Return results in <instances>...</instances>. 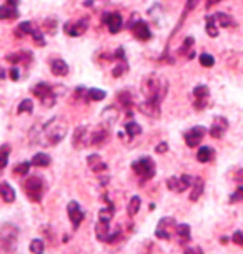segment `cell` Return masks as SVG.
Segmentation results:
<instances>
[{"label":"cell","mask_w":243,"mask_h":254,"mask_svg":"<svg viewBox=\"0 0 243 254\" xmlns=\"http://www.w3.org/2000/svg\"><path fill=\"white\" fill-rule=\"evenodd\" d=\"M10 78L13 81H17L18 78H20V73H18V68H15V66H12L10 68Z\"/></svg>","instance_id":"cell-51"},{"label":"cell","mask_w":243,"mask_h":254,"mask_svg":"<svg viewBox=\"0 0 243 254\" xmlns=\"http://www.w3.org/2000/svg\"><path fill=\"white\" fill-rule=\"evenodd\" d=\"M197 3H198V0H187V8H185V12H183V17L192 12L193 8L197 7Z\"/></svg>","instance_id":"cell-48"},{"label":"cell","mask_w":243,"mask_h":254,"mask_svg":"<svg viewBox=\"0 0 243 254\" xmlns=\"http://www.w3.org/2000/svg\"><path fill=\"white\" fill-rule=\"evenodd\" d=\"M193 180H195V176H190V175H182L180 178H177V176H171V178L166 180V186H168L170 191L183 193L185 190L192 188Z\"/></svg>","instance_id":"cell-9"},{"label":"cell","mask_w":243,"mask_h":254,"mask_svg":"<svg viewBox=\"0 0 243 254\" xmlns=\"http://www.w3.org/2000/svg\"><path fill=\"white\" fill-rule=\"evenodd\" d=\"M32 110H33V102L30 98H25V100H22V102L18 103L17 113H32Z\"/></svg>","instance_id":"cell-39"},{"label":"cell","mask_w":243,"mask_h":254,"mask_svg":"<svg viewBox=\"0 0 243 254\" xmlns=\"http://www.w3.org/2000/svg\"><path fill=\"white\" fill-rule=\"evenodd\" d=\"M0 17H2V20H15V18H18V10L3 3L2 8H0Z\"/></svg>","instance_id":"cell-31"},{"label":"cell","mask_w":243,"mask_h":254,"mask_svg":"<svg viewBox=\"0 0 243 254\" xmlns=\"http://www.w3.org/2000/svg\"><path fill=\"white\" fill-rule=\"evenodd\" d=\"M155 151H157V153H165V151H168V145H166L165 141H162L160 145H157Z\"/></svg>","instance_id":"cell-49"},{"label":"cell","mask_w":243,"mask_h":254,"mask_svg":"<svg viewBox=\"0 0 243 254\" xmlns=\"http://www.w3.org/2000/svg\"><path fill=\"white\" fill-rule=\"evenodd\" d=\"M87 145H90V135H88V128L82 125L77 130L74 131V138H72V146L75 150H82Z\"/></svg>","instance_id":"cell-14"},{"label":"cell","mask_w":243,"mask_h":254,"mask_svg":"<svg viewBox=\"0 0 243 254\" xmlns=\"http://www.w3.org/2000/svg\"><path fill=\"white\" fill-rule=\"evenodd\" d=\"M233 180H237V181H243V170H238L237 173H235V178Z\"/></svg>","instance_id":"cell-54"},{"label":"cell","mask_w":243,"mask_h":254,"mask_svg":"<svg viewBox=\"0 0 243 254\" xmlns=\"http://www.w3.org/2000/svg\"><path fill=\"white\" fill-rule=\"evenodd\" d=\"M140 204H142V199L140 196H132L130 201H128V206H127V214L130 218H133L135 214L138 213V209H140Z\"/></svg>","instance_id":"cell-33"},{"label":"cell","mask_w":243,"mask_h":254,"mask_svg":"<svg viewBox=\"0 0 243 254\" xmlns=\"http://www.w3.org/2000/svg\"><path fill=\"white\" fill-rule=\"evenodd\" d=\"M88 23H90L88 17H82V18H79V20H75V22H67L64 25V32L69 37H80V35H83V33L87 32Z\"/></svg>","instance_id":"cell-10"},{"label":"cell","mask_w":243,"mask_h":254,"mask_svg":"<svg viewBox=\"0 0 243 254\" xmlns=\"http://www.w3.org/2000/svg\"><path fill=\"white\" fill-rule=\"evenodd\" d=\"M32 93L35 95V97L42 102V105L47 108L54 107V105L57 103V95L54 92V87H52L50 83H45V81L37 83L35 87L32 88Z\"/></svg>","instance_id":"cell-6"},{"label":"cell","mask_w":243,"mask_h":254,"mask_svg":"<svg viewBox=\"0 0 243 254\" xmlns=\"http://www.w3.org/2000/svg\"><path fill=\"white\" fill-rule=\"evenodd\" d=\"M30 166H32V161H22V163H18L15 168H13V173L20 175V176H27Z\"/></svg>","instance_id":"cell-40"},{"label":"cell","mask_w":243,"mask_h":254,"mask_svg":"<svg viewBox=\"0 0 243 254\" xmlns=\"http://www.w3.org/2000/svg\"><path fill=\"white\" fill-rule=\"evenodd\" d=\"M205 135H207V130H205L203 127H193V128H190L187 133H185L183 138H185V143H187V146L197 148L200 145V141L203 140Z\"/></svg>","instance_id":"cell-13"},{"label":"cell","mask_w":243,"mask_h":254,"mask_svg":"<svg viewBox=\"0 0 243 254\" xmlns=\"http://www.w3.org/2000/svg\"><path fill=\"white\" fill-rule=\"evenodd\" d=\"M142 135V127L138 125L137 122H128L125 125V130H123L122 133H118V138H122L123 141L127 140V138H137Z\"/></svg>","instance_id":"cell-18"},{"label":"cell","mask_w":243,"mask_h":254,"mask_svg":"<svg viewBox=\"0 0 243 254\" xmlns=\"http://www.w3.org/2000/svg\"><path fill=\"white\" fill-rule=\"evenodd\" d=\"M175 239L178 241V244H185L190 243V239H192V233H190V224L187 223H182V224H177V231H175Z\"/></svg>","instance_id":"cell-20"},{"label":"cell","mask_w":243,"mask_h":254,"mask_svg":"<svg viewBox=\"0 0 243 254\" xmlns=\"http://www.w3.org/2000/svg\"><path fill=\"white\" fill-rule=\"evenodd\" d=\"M183 254H205V253H203V249H200V248H187V251Z\"/></svg>","instance_id":"cell-50"},{"label":"cell","mask_w":243,"mask_h":254,"mask_svg":"<svg viewBox=\"0 0 243 254\" xmlns=\"http://www.w3.org/2000/svg\"><path fill=\"white\" fill-rule=\"evenodd\" d=\"M128 28L132 30L133 37L138 38L140 42H147L152 38V32L149 25H147L145 20H142V18H138V15H132V20L128 23Z\"/></svg>","instance_id":"cell-8"},{"label":"cell","mask_w":243,"mask_h":254,"mask_svg":"<svg viewBox=\"0 0 243 254\" xmlns=\"http://www.w3.org/2000/svg\"><path fill=\"white\" fill-rule=\"evenodd\" d=\"M213 156H215V150H212L210 146H202L197 153V160L200 163H208Z\"/></svg>","instance_id":"cell-29"},{"label":"cell","mask_w":243,"mask_h":254,"mask_svg":"<svg viewBox=\"0 0 243 254\" xmlns=\"http://www.w3.org/2000/svg\"><path fill=\"white\" fill-rule=\"evenodd\" d=\"M67 130H69V125L65 120L62 117H54L44 125H35L28 136H30L32 145L55 146L65 138Z\"/></svg>","instance_id":"cell-1"},{"label":"cell","mask_w":243,"mask_h":254,"mask_svg":"<svg viewBox=\"0 0 243 254\" xmlns=\"http://www.w3.org/2000/svg\"><path fill=\"white\" fill-rule=\"evenodd\" d=\"M8 153H10V146L7 145H2V156H3V160H2V170L8 165Z\"/></svg>","instance_id":"cell-45"},{"label":"cell","mask_w":243,"mask_h":254,"mask_svg":"<svg viewBox=\"0 0 243 254\" xmlns=\"http://www.w3.org/2000/svg\"><path fill=\"white\" fill-rule=\"evenodd\" d=\"M67 213H69V218H70V223H72V228L74 229H79V226L82 224L83 218H85V213L83 209L80 208V204L77 201H70L67 204Z\"/></svg>","instance_id":"cell-12"},{"label":"cell","mask_w":243,"mask_h":254,"mask_svg":"<svg viewBox=\"0 0 243 254\" xmlns=\"http://www.w3.org/2000/svg\"><path fill=\"white\" fill-rule=\"evenodd\" d=\"M18 3H20V0H5V5L13 7V8H17Z\"/></svg>","instance_id":"cell-52"},{"label":"cell","mask_w":243,"mask_h":254,"mask_svg":"<svg viewBox=\"0 0 243 254\" xmlns=\"http://www.w3.org/2000/svg\"><path fill=\"white\" fill-rule=\"evenodd\" d=\"M113 213H115V206H113L112 203H108L107 208H102L98 211V219H100V221L110 223L112 218H113Z\"/></svg>","instance_id":"cell-32"},{"label":"cell","mask_w":243,"mask_h":254,"mask_svg":"<svg viewBox=\"0 0 243 254\" xmlns=\"http://www.w3.org/2000/svg\"><path fill=\"white\" fill-rule=\"evenodd\" d=\"M55 28H57V20H55V18H47V20L44 22V30L47 33H52V35H54Z\"/></svg>","instance_id":"cell-43"},{"label":"cell","mask_w":243,"mask_h":254,"mask_svg":"<svg viewBox=\"0 0 243 254\" xmlns=\"http://www.w3.org/2000/svg\"><path fill=\"white\" fill-rule=\"evenodd\" d=\"M203 188H205V183L200 176H195L193 180V185H192V193H190V199L192 201H197L200 199V196L203 193Z\"/></svg>","instance_id":"cell-26"},{"label":"cell","mask_w":243,"mask_h":254,"mask_svg":"<svg viewBox=\"0 0 243 254\" xmlns=\"http://www.w3.org/2000/svg\"><path fill=\"white\" fill-rule=\"evenodd\" d=\"M227 128H228V120L223 117H215L212 122V127H210V136L218 140V138H222L225 135Z\"/></svg>","instance_id":"cell-17"},{"label":"cell","mask_w":243,"mask_h":254,"mask_svg":"<svg viewBox=\"0 0 243 254\" xmlns=\"http://www.w3.org/2000/svg\"><path fill=\"white\" fill-rule=\"evenodd\" d=\"M117 98H118V102H120V107L127 110V115H132V113H130L132 105H133L132 95L128 93V92H120V93L117 95Z\"/></svg>","instance_id":"cell-28"},{"label":"cell","mask_w":243,"mask_h":254,"mask_svg":"<svg viewBox=\"0 0 243 254\" xmlns=\"http://www.w3.org/2000/svg\"><path fill=\"white\" fill-rule=\"evenodd\" d=\"M32 38H33V42H35L37 45L45 47V38H44V33H42L40 30H33V32H32Z\"/></svg>","instance_id":"cell-44"},{"label":"cell","mask_w":243,"mask_h":254,"mask_svg":"<svg viewBox=\"0 0 243 254\" xmlns=\"http://www.w3.org/2000/svg\"><path fill=\"white\" fill-rule=\"evenodd\" d=\"M103 22L107 23L108 32L113 33V35L120 32V28H122V25H123V18H122V15H120L118 12L105 13V15H103Z\"/></svg>","instance_id":"cell-16"},{"label":"cell","mask_w":243,"mask_h":254,"mask_svg":"<svg viewBox=\"0 0 243 254\" xmlns=\"http://www.w3.org/2000/svg\"><path fill=\"white\" fill-rule=\"evenodd\" d=\"M205 18H207V33L210 37H218V23L215 15H208Z\"/></svg>","instance_id":"cell-36"},{"label":"cell","mask_w":243,"mask_h":254,"mask_svg":"<svg viewBox=\"0 0 243 254\" xmlns=\"http://www.w3.org/2000/svg\"><path fill=\"white\" fill-rule=\"evenodd\" d=\"M23 191H25V196L33 203H40L42 198H44L45 193V181L42 176H28V178L23 181Z\"/></svg>","instance_id":"cell-3"},{"label":"cell","mask_w":243,"mask_h":254,"mask_svg":"<svg viewBox=\"0 0 243 254\" xmlns=\"http://www.w3.org/2000/svg\"><path fill=\"white\" fill-rule=\"evenodd\" d=\"M108 140V125H100L90 133V146H100Z\"/></svg>","instance_id":"cell-15"},{"label":"cell","mask_w":243,"mask_h":254,"mask_svg":"<svg viewBox=\"0 0 243 254\" xmlns=\"http://www.w3.org/2000/svg\"><path fill=\"white\" fill-rule=\"evenodd\" d=\"M215 18H217L218 27H223V28L237 27L235 18H233L232 15H228V13H225V12H217V13H215Z\"/></svg>","instance_id":"cell-24"},{"label":"cell","mask_w":243,"mask_h":254,"mask_svg":"<svg viewBox=\"0 0 243 254\" xmlns=\"http://www.w3.org/2000/svg\"><path fill=\"white\" fill-rule=\"evenodd\" d=\"M50 68H52V73L57 75V76H65L69 73V66L62 59H54L50 62Z\"/></svg>","instance_id":"cell-23"},{"label":"cell","mask_w":243,"mask_h":254,"mask_svg":"<svg viewBox=\"0 0 243 254\" xmlns=\"http://www.w3.org/2000/svg\"><path fill=\"white\" fill-rule=\"evenodd\" d=\"M193 98H195V103L193 107L195 110H205L208 105V98H210V90H208L207 85H197L193 88Z\"/></svg>","instance_id":"cell-11"},{"label":"cell","mask_w":243,"mask_h":254,"mask_svg":"<svg viewBox=\"0 0 243 254\" xmlns=\"http://www.w3.org/2000/svg\"><path fill=\"white\" fill-rule=\"evenodd\" d=\"M18 234H20V229H18L15 224H12V223L2 224V228H0V244H2L3 251L7 253L15 248Z\"/></svg>","instance_id":"cell-5"},{"label":"cell","mask_w":243,"mask_h":254,"mask_svg":"<svg viewBox=\"0 0 243 254\" xmlns=\"http://www.w3.org/2000/svg\"><path fill=\"white\" fill-rule=\"evenodd\" d=\"M166 92H168V81L162 75L152 73L142 80V93H144L147 102L162 105L163 98L166 97Z\"/></svg>","instance_id":"cell-2"},{"label":"cell","mask_w":243,"mask_h":254,"mask_svg":"<svg viewBox=\"0 0 243 254\" xmlns=\"http://www.w3.org/2000/svg\"><path fill=\"white\" fill-rule=\"evenodd\" d=\"M132 170L135 171L138 178H142V183H144L155 176V161L150 156H142L132 163Z\"/></svg>","instance_id":"cell-4"},{"label":"cell","mask_w":243,"mask_h":254,"mask_svg":"<svg viewBox=\"0 0 243 254\" xmlns=\"http://www.w3.org/2000/svg\"><path fill=\"white\" fill-rule=\"evenodd\" d=\"M200 65L202 66H213L215 65V59H213V57L210 55V54H202L200 55Z\"/></svg>","instance_id":"cell-42"},{"label":"cell","mask_w":243,"mask_h":254,"mask_svg":"<svg viewBox=\"0 0 243 254\" xmlns=\"http://www.w3.org/2000/svg\"><path fill=\"white\" fill-rule=\"evenodd\" d=\"M50 163H52V158L47 155V153H44V151L37 153V155H33V158H32V165L33 166H39V168L49 166Z\"/></svg>","instance_id":"cell-27"},{"label":"cell","mask_w":243,"mask_h":254,"mask_svg":"<svg viewBox=\"0 0 243 254\" xmlns=\"http://www.w3.org/2000/svg\"><path fill=\"white\" fill-rule=\"evenodd\" d=\"M232 241L243 248V231H235V234L232 236Z\"/></svg>","instance_id":"cell-47"},{"label":"cell","mask_w":243,"mask_h":254,"mask_svg":"<svg viewBox=\"0 0 243 254\" xmlns=\"http://www.w3.org/2000/svg\"><path fill=\"white\" fill-rule=\"evenodd\" d=\"M0 194H2L3 203H13L15 201V191L7 181H2V185H0Z\"/></svg>","instance_id":"cell-25"},{"label":"cell","mask_w":243,"mask_h":254,"mask_svg":"<svg viewBox=\"0 0 243 254\" xmlns=\"http://www.w3.org/2000/svg\"><path fill=\"white\" fill-rule=\"evenodd\" d=\"M220 2H222V0H207V5H205V7L212 8L213 5H217V3H220Z\"/></svg>","instance_id":"cell-53"},{"label":"cell","mask_w":243,"mask_h":254,"mask_svg":"<svg viewBox=\"0 0 243 254\" xmlns=\"http://www.w3.org/2000/svg\"><path fill=\"white\" fill-rule=\"evenodd\" d=\"M118 117H120V113L117 112V108L113 107V105H110V107H107L105 110H103V113H102V118L103 120H107V125H112V123H115Z\"/></svg>","instance_id":"cell-30"},{"label":"cell","mask_w":243,"mask_h":254,"mask_svg":"<svg viewBox=\"0 0 243 254\" xmlns=\"http://www.w3.org/2000/svg\"><path fill=\"white\" fill-rule=\"evenodd\" d=\"M87 163H88V168L93 171V173H102V171L107 170V163L102 160V156H100L98 153L88 155L87 156Z\"/></svg>","instance_id":"cell-19"},{"label":"cell","mask_w":243,"mask_h":254,"mask_svg":"<svg viewBox=\"0 0 243 254\" xmlns=\"http://www.w3.org/2000/svg\"><path fill=\"white\" fill-rule=\"evenodd\" d=\"M103 98H105V92H103V90L92 88L85 92V100H87V102H102Z\"/></svg>","instance_id":"cell-34"},{"label":"cell","mask_w":243,"mask_h":254,"mask_svg":"<svg viewBox=\"0 0 243 254\" xmlns=\"http://www.w3.org/2000/svg\"><path fill=\"white\" fill-rule=\"evenodd\" d=\"M175 231H177V221H175V218L165 216L157 224L155 236L159 239H163V241H168V239L175 236Z\"/></svg>","instance_id":"cell-7"},{"label":"cell","mask_w":243,"mask_h":254,"mask_svg":"<svg viewBox=\"0 0 243 254\" xmlns=\"http://www.w3.org/2000/svg\"><path fill=\"white\" fill-rule=\"evenodd\" d=\"M95 234H97V239H100V241L107 243L108 238H110V223H105V221H100L95 224Z\"/></svg>","instance_id":"cell-21"},{"label":"cell","mask_w":243,"mask_h":254,"mask_svg":"<svg viewBox=\"0 0 243 254\" xmlns=\"http://www.w3.org/2000/svg\"><path fill=\"white\" fill-rule=\"evenodd\" d=\"M140 112L147 115V117H150V118H159L160 117V105H157V103H152V102H145L144 103H140Z\"/></svg>","instance_id":"cell-22"},{"label":"cell","mask_w":243,"mask_h":254,"mask_svg":"<svg viewBox=\"0 0 243 254\" xmlns=\"http://www.w3.org/2000/svg\"><path fill=\"white\" fill-rule=\"evenodd\" d=\"M193 37H187L183 40V44H182V47H180V50H178V54L180 55H188L190 59L193 57V52H192V49H193Z\"/></svg>","instance_id":"cell-35"},{"label":"cell","mask_w":243,"mask_h":254,"mask_svg":"<svg viewBox=\"0 0 243 254\" xmlns=\"http://www.w3.org/2000/svg\"><path fill=\"white\" fill-rule=\"evenodd\" d=\"M237 201H243V186L235 190V193L230 196V203H237Z\"/></svg>","instance_id":"cell-46"},{"label":"cell","mask_w":243,"mask_h":254,"mask_svg":"<svg viewBox=\"0 0 243 254\" xmlns=\"http://www.w3.org/2000/svg\"><path fill=\"white\" fill-rule=\"evenodd\" d=\"M30 253L32 254H44L45 253V244L42 239H32L30 241Z\"/></svg>","instance_id":"cell-38"},{"label":"cell","mask_w":243,"mask_h":254,"mask_svg":"<svg viewBox=\"0 0 243 254\" xmlns=\"http://www.w3.org/2000/svg\"><path fill=\"white\" fill-rule=\"evenodd\" d=\"M33 28H32V23L30 22H22L20 25L15 28V37L22 38V37H27V35H32Z\"/></svg>","instance_id":"cell-37"},{"label":"cell","mask_w":243,"mask_h":254,"mask_svg":"<svg viewBox=\"0 0 243 254\" xmlns=\"http://www.w3.org/2000/svg\"><path fill=\"white\" fill-rule=\"evenodd\" d=\"M127 70H128V65H127V60L125 62H120L115 68H113L112 71V75L115 76V78H118V76H122V75H125L127 73Z\"/></svg>","instance_id":"cell-41"},{"label":"cell","mask_w":243,"mask_h":254,"mask_svg":"<svg viewBox=\"0 0 243 254\" xmlns=\"http://www.w3.org/2000/svg\"><path fill=\"white\" fill-rule=\"evenodd\" d=\"M228 241H230V238H228V236H222V238H220V243H223V244L228 243Z\"/></svg>","instance_id":"cell-55"}]
</instances>
